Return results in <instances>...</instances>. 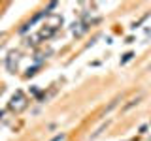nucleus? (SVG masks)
Wrapping results in <instances>:
<instances>
[{"instance_id":"nucleus-1","label":"nucleus","mask_w":151,"mask_h":141,"mask_svg":"<svg viewBox=\"0 0 151 141\" xmlns=\"http://www.w3.org/2000/svg\"><path fill=\"white\" fill-rule=\"evenodd\" d=\"M27 106H29V100H27V96L23 94L21 90H17L13 96H11L10 100V109L13 113H21L23 109H27Z\"/></svg>"},{"instance_id":"nucleus-2","label":"nucleus","mask_w":151,"mask_h":141,"mask_svg":"<svg viewBox=\"0 0 151 141\" xmlns=\"http://www.w3.org/2000/svg\"><path fill=\"white\" fill-rule=\"evenodd\" d=\"M17 62H19V55H17V53H11L10 58H8V70L13 72L15 68H17Z\"/></svg>"},{"instance_id":"nucleus-3","label":"nucleus","mask_w":151,"mask_h":141,"mask_svg":"<svg viewBox=\"0 0 151 141\" xmlns=\"http://www.w3.org/2000/svg\"><path fill=\"white\" fill-rule=\"evenodd\" d=\"M85 30H87V26H85V25H81V23H78V25H74V28H72V32H74L76 36H81V34H83V32H85Z\"/></svg>"},{"instance_id":"nucleus-4","label":"nucleus","mask_w":151,"mask_h":141,"mask_svg":"<svg viewBox=\"0 0 151 141\" xmlns=\"http://www.w3.org/2000/svg\"><path fill=\"white\" fill-rule=\"evenodd\" d=\"M132 56H134L132 53H127V55H125V58H123V60H121V62H123V64H125V62H129V60H130V58H132Z\"/></svg>"},{"instance_id":"nucleus-5","label":"nucleus","mask_w":151,"mask_h":141,"mask_svg":"<svg viewBox=\"0 0 151 141\" xmlns=\"http://www.w3.org/2000/svg\"><path fill=\"white\" fill-rule=\"evenodd\" d=\"M62 139H64V134H61V135H55V138L51 139V141H62Z\"/></svg>"}]
</instances>
